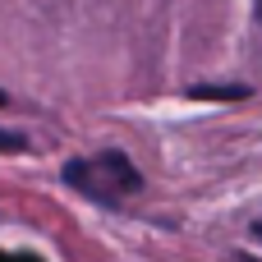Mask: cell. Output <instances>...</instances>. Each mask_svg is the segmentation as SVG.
I'll use <instances>...</instances> for the list:
<instances>
[{
  "label": "cell",
  "instance_id": "cell-7",
  "mask_svg": "<svg viewBox=\"0 0 262 262\" xmlns=\"http://www.w3.org/2000/svg\"><path fill=\"white\" fill-rule=\"evenodd\" d=\"M5 101H9V97H5V88H0V106H5Z\"/></svg>",
  "mask_w": 262,
  "mask_h": 262
},
{
  "label": "cell",
  "instance_id": "cell-6",
  "mask_svg": "<svg viewBox=\"0 0 262 262\" xmlns=\"http://www.w3.org/2000/svg\"><path fill=\"white\" fill-rule=\"evenodd\" d=\"M253 239H262V221H258V226H253Z\"/></svg>",
  "mask_w": 262,
  "mask_h": 262
},
{
  "label": "cell",
  "instance_id": "cell-2",
  "mask_svg": "<svg viewBox=\"0 0 262 262\" xmlns=\"http://www.w3.org/2000/svg\"><path fill=\"white\" fill-rule=\"evenodd\" d=\"M189 97H198V101H244L249 88H244V83H221V88L198 83V88H189Z\"/></svg>",
  "mask_w": 262,
  "mask_h": 262
},
{
  "label": "cell",
  "instance_id": "cell-5",
  "mask_svg": "<svg viewBox=\"0 0 262 262\" xmlns=\"http://www.w3.org/2000/svg\"><path fill=\"white\" fill-rule=\"evenodd\" d=\"M0 262H37V258H0Z\"/></svg>",
  "mask_w": 262,
  "mask_h": 262
},
{
  "label": "cell",
  "instance_id": "cell-1",
  "mask_svg": "<svg viewBox=\"0 0 262 262\" xmlns=\"http://www.w3.org/2000/svg\"><path fill=\"white\" fill-rule=\"evenodd\" d=\"M64 184L69 189H78L83 198H92V203H124V198H134L138 189H143V175H138V166L124 157V152H101V157H78V161H69L64 166Z\"/></svg>",
  "mask_w": 262,
  "mask_h": 262
},
{
  "label": "cell",
  "instance_id": "cell-4",
  "mask_svg": "<svg viewBox=\"0 0 262 262\" xmlns=\"http://www.w3.org/2000/svg\"><path fill=\"white\" fill-rule=\"evenodd\" d=\"M253 14H258V23H262V0H253Z\"/></svg>",
  "mask_w": 262,
  "mask_h": 262
},
{
  "label": "cell",
  "instance_id": "cell-3",
  "mask_svg": "<svg viewBox=\"0 0 262 262\" xmlns=\"http://www.w3.org/2000/svg\"><path fill=\"white\" fill-rule=\"evenodd\" d=\"M0 152H23V138L9 134V129H0Z\"/></svg>",
  "mask_w": 262,
  "mask_h": 262
}]
</instances>
